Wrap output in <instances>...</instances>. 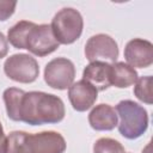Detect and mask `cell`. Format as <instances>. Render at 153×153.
<instances>
[{
  "label": "cell",
  "mask_w": 153,
  "mask_h": 153,
  "mask_svg": "<svg viewBox=\"0 0 153 153\" xmlns=\"http://www.w3.org/2000/svg\"><path fill=\"white\" fill-rule=\"evenodd\" d=\"M33 26H35V23H32V22H27V20L18 22L16 25H13L8 30L7 39L14 48L25 49L27 36Z\"/></svg>",
  "instance_id": "15"
},
{
  "label": "cell",
  "mask_w": 153,
  "mask_h": 153,
  "mask_svg": "<svg viewBox=\"0 0 153 153\" xmlns=\"http://www.w3.org/2000/svg\"><path fill=\"white\" fill-rule=\"evenodd\" d=\"M88 123L94 130H112L117 126V114L108 104H99L88 115Z\"/></svg>",
  "instance_id": "12"
},
{
  "label": "cell",
  "mask_w": 153,
  "mask_h": 153,
  "mask_svg": "<svg viewBox=\"0 0 153 153\" xmlns=\"http://www.w3.org/2000/svg\"><path fill=\"white\" fill-rule=\"evenodd\" d=\"M25 92L23 90L10 87L4 92V102L6 105L7 116L12 121H20V105Z\"/></svg>",
  "instance_id": "14"
},
{
  "label": "cell",
  "mask_w": 153,
  "mask_h": 153,
  "mask_svg": "<svg viewBox=\"0 0 153 153\" xmlns=\"http://www.w3.org/2000/svg\"><path fill=\"white\" fill-rule=\"evenodd\" d=\"M75 76V68L71 60L57 57L51 60L44 69V80L55 90L69 88Z\"/></svg>",
  "instance_id": "6"
},
{
  "label": "cell",
  "mask_w": 153,
  "mask_h": 153,
  "mask_svg": "<svg viewBox=\"0 0 153 153\" xmlns=\"http://www.w3.org/2000/svg\"><path fill=\"white\" fill-rule=\"evenodd\" d=\"M82 17L79 11L66 7L59 11L51 22V31L56 41L61 44H71L75 42L82 32Z\"/></svg>",
  "instance_id": "4"
},
{
  "label": "cell",
  "mask_w": 153,
  "mask_h": 153,
  "mask_svg": "<svg viewBox=\"0 0 153 153\" xmlns=\"http://www.w3.org/2000/svg\"><path fill=\"white\" fill-rule=\"evenodd\" d=\"M98 91L87 81L80 80L72 84L68 90V98L74 110L86 111L97 100Z\"/></svg>",
  "instance_id": "10"
},
{
  "label": "cell",
  "mask_w": 153,
  "mask_h": 153,
  "mask_svg": "<svg viewBox=\"0 0 153 153\" xmlns=\"http://www.w3.org/2000/svg\"><path fill=\"white\" fill-rule=\"evenodd\" d=\"M86 59L91 62L94 61H110L115 62L118 57V47L112 37L105 33H98L88 38L85 45Z\"/></svg>",
  "instance_id": "7"
},
{
  "label": "cell",
  "mask_w": 153,
  "mask_h": 153,
  "mask_svg": "<svg viewBox=\"0 0 153 153\" xmlns=\"http://www.w3.org/2000/svg\"><path fill=\"white\" fill-rule=\"evenodd\" d=\"M93 153H126L123 146L110 137H102L93 145Z\"/></svg>",
  "instance_id": "17"
},
{
  "label": "cell",
  "mask_w": 153,
  "mask_h": 153,
  "mask_svg": "<svg viewBox=\"0 0 153 153\" xmlns=\"http://www.w3.org/2000/svg\"><path fill=\"white\" fill-rule=\"evenodd\" d=\"M6 146H7V137L0 123V153H6Z\"/></svg>",
  "instance_id": "20"
},
{
  "label": "cell",
  "mask_w": 153,
  "mask_h": 153,
  "mask_svg": "<svg viewBox=\"0 0 153 153\" xmlns=\"http://www.w3.org/2000/svg\"><path fill=\"white\" fill-rule=\"evenodd\" d=\"M134 94L137 99H140L143 103L152 104V76H142L135 82L134 87Z\"/></svg>",
  "instance_id": "16"
},
{
  "label": "cell",
  "mask_w": 153,
  "mask_h": 153,
  "mask_svg": "<svg viewBox=\"0 0 153 153\" xmlns=\"http://www.w3.org/2000/svg\"><path fill=\"white\" fill-rule=\"evenodd\" d=\"M61 98L44 92H25L20 105V121L30 126L61 122L65 117Z\"/></svg>",
  "instance_id": "1"
},
{
  "label": "cell",
  "mask_w": 153,
  "mask_h": 153,
  "mask_svg": "<svg viewBox=\"0 0 153 153\" xmlns=\"http://www.w3.org/2000/svg\"><path fill=\"white\" fill-rule=\"evenodd\" d=\"M110 80L111 85L118 88L129 87L136 82L137 73L133 67L124 62H115L114 65H111Z\"/></svg>",
  "instance_id": "13"
},
{
  "label": "cell",
  "mask_w": 153,
  "mask_h": 153,
  "mask_svg": "<svg viewBox=\"0 0 153 153\" xmlns=\"http://www.w3.org/2000/svg\"><path fill=\"white\" fill-rule=\"evenodd\" d=\"M5 74L18 82H33L39 73L37 61L27 54H14L4 63Z\"/></svg>",
  "instance_id": "5"
},
{
  "label": "cell",
  "mask_w": 153,
  "mask_h": 153,
  "mask_svg": "<svg viewBox=\"0 0 153 153\" xmlns=\"http://www.w3.org/2000/svg\"><path fill=\"white\" fill-rule=\"evenodd\" d=\"M16 6V1H0V22H4L12 16Z\"/></svg>",
  "instance_id": "18"
},
{
  "label": "cell",
  "mask_w": 153,
  "mask_h": 153,
  "mask_svg": "<svg viewBox=\"0 0 153 153\" xmlns=\"http://www.w3.org/2000/svg\"><path fill=\"white\" fill-rule=\"evenodd\" d=\"M59 42L56 41L50 25L48 24H41L36 25L31 29L27 39H26V47L29 51L37 56H45L48 54H51L59 48Z\"/></svg>",
  "instance_id": "8"
},
{
  "label": "cell",
  "mask_w": 153,
  "mask_h": 153,
  "mask_svg": "<svg viewBox=\"0 0 153 153\" xmlns=\"http://www.w3.org/2000/svg\"><path fill=\"white\" fill-rule=\"evenodd\" d=\"M124 57L133 68H147L153 62V45L149 41L134 38L127 43Z\"/></svg>",
  "instance_id": "9"
},
{
  "label": "cell",
  "mask_w": 153,
  "mask_h": 153,
  "mask_svg": "<svg viewBox=\"0 0 153 153\" xmlns=\"http://www.w3.org/2000/svg\"><path fill=\"white\" fill-rule=\"evenodd\" d=\"M120 117L118 131L129 140L140 137L148 127V115L143 106L133 100H122L116 106Z\"/></svg>",
  "instance_id": "3"
},
{
  "label": "cell",
  "mask_w": 153,
  "mask_h": 153,
  "mask_svg": "<svg viewBox=\"0 0 153 153\" xmlns=\"http://www.w3.org/2000/svg\"><path fill=\"white\" fill-rule=\"evenodd\" d=\"M111 65L102 61L91 62L82 72V80L91 84L97 91H104L111 86Z\"/></svg>",
  "instance_id": "11"
},
{
  "label": "cell",
  "mask_w": 153,
  "mask_h": 153,
  "mask_svg": "<svg viewBox=\"0 0 153 153\" xmlns=\"http://www.w3.org/2000/svg\"><path fill=\"white\" fill-rule=\"evenodd\" d=\"M8 53V44H7V39L5 38V36L0 32V59L5 57Z\"/></svg>",
  "instance_id": "19"
},
{
  "label": "cell",
  "mask_w": 153,
  "mask_h": 153,
  "mask_svg": "<svg viewBox=\"0 0 153 153\" xmlns=\"http://www.w3.org/2000/svg\"><path fill=\"white\" fill-rule=\"evenodd\" d=\"M65 149L66 141L56 131H12L7 136L6 153H63Z\"/></svg>",
  "instance_id": "2"
}]
</instances>
